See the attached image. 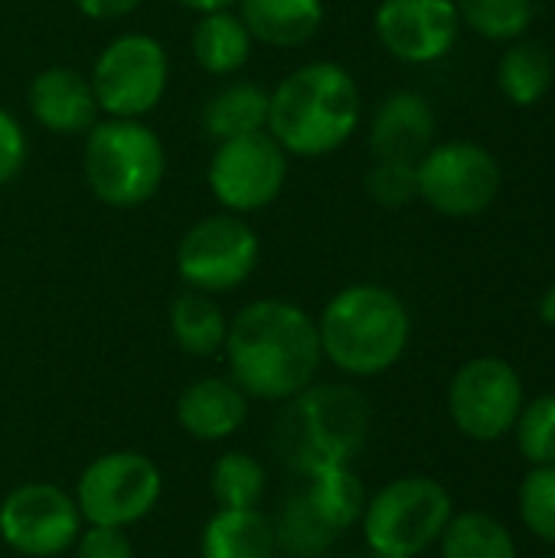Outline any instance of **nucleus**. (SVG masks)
<instances>
[{"instance_id": "4be33fe9", "label": "nucleus", "mask_w": 555, "mask_h": 558, "mask_svg": "<svg viewBox=\"0 0 555 558\" xmlns=\"http://www.w3.org/2000/svg\"><path fill=\"white\" fill-rule=\"evenodd\" d=\"M226 330H229V317L222 314V307L216 304L213 294L186 288V291H180L173 298V304H170V337L186 356L209 360V356L222 353Z\"/></svg>"}, {"instance_id": "cd10ccee", "label": "nucleus", "mask_w": 555, "mask_h": 558, "mask_svg": "<svg viewBox=\"0 0 555 558\" xmlns=\"http://www.w3.org/2000/svg\"><path fill=\"white\" fill-rule=\"evenodd\" d=\"M461 23L484 39H523L536 16V0H455Z\"/></svg>"}, {"instance_id": "393cba45", "label": "nucleus", "mask_w": 555, "mask_h": 558, "mask_svg": "<svg viewBox=\"0 0 555 558\" xmlns=\"http://www.w3.org/2000/svg\"><path fill=\"white\" fill-rule=\"evenodd\" d=\"M438 546L442 558H517V543L510 530L484 510L455 513Z\"/></svg>"}, {"instance_id": "7c9ffc66", "label": "nucleus", "mask_w": 555, "mask_h": 558, "mask_svg": "<svg viewBox=\"0 0 555 558\" xmlns=\"http://www.w3.org/2000/svg\"><path fill=\"white\" fill-rule=\"evenodd\" d=\"M363 183H366V196L383 209H406L412 199H419L415 163L406 160H376Z\"/></svg>"}, {"instance_id": "dca6fc26", "label": "nucleus", "mask_w": 555, "mask_h": 558, "mask_svg": "<svg viewBox=\"0 0 555 558\" xmlns=\"http://www.w3.org/2000/svg\"><path fill=\"white\" fill-rule=\"evenodd\" d=\"M435 144V111L412 88L389 92L370 118V150L376 160L415 163Z\"/></svg>"}, {"instance_id": "0eeeda50", "label": "nucleus", "mask_w": 555, "mask_h": 558, "mask_svg": "<svg viewBox=\"0 0 555 558\" xmlns=\"http://www.w3.org/2000/svg\"><path fill=\"white\" fill-rule=\"evenodd\" d=\"M98 111L105 118H147L167 95V46L141 29L121 33L101 46L88 72Z\"/></svg>"}, {"instance_id": "5701e85b", "label": "nucleus", "mask_w": 555, "mask_h": 558, "mask_svg": "<svg viewBox=\"0 0 555 558\" xmlns=\"http://www.w3.org/2000/svg\"><path fill=\"white\" fill-rule=\"evenodd\" d=\"M301 494L307 507L321 517V523H327L337 536L363 520V510L370 500L363 481L350 468H324L304 477Z\"/></svg>"}, {"instance_id": "9b49d317", "label": "nucleus", "mask_w": 555, "mask_h": 558, "mask_svg": "<svg viewBox=\"0 0 555 558\" xmlns=\"http://www.w3.org/2000/svg\"><path fill=\"white\" fill-rule=\"evenodd\" d=\"M288 170L291 157L281 150V144L268 131H255L216 144L206 167V183L219 209L252 216L281 196Z\"/></svg>"}, {"instance_id": "2f4dec72", "label": "nucleus", "mask_w": 555, "mask_h": 558, "mask_svg": "<svg viewBox=\"0 0 555 558\" xmlns=\"http://www.w3.org/2000/svg\"><path fill=\"white\" fill-rule=\"evenodd\" d=\"M75 558H134L128 530L118 526H85L75 539Z\"/></svg>"}, {"instance_id": "9d476101", "label": "nucleus", "mask_w": 555, "mask_h": 558, "mask_svg": "<svg viewBox=\"0 0 555 558\" xmlns=\"http://www.w3.org/2000/svg\"><path fill=\"white\" fill-rule=\"evenodd\" d=\"M160 494L164 474L147 454L108 451L82 471L72 497L88 526L128 530L157 510Z\"/></svg>"}, {"instance_id": "f3484780", "label": "nucleus", "mask_w": 555, "mask_h": 558, "mask_svg": "<svg viewBox=\"0 0 555 558\" xmlns=\"http://www.w3.org/2000/svg\"><path fill=\"white\" fill-rule=\"evenodd\" d=\"M249 396L229 376H203L177 399V425L196 441H226L249 422Z\"/></svg>"}, {"instance_id": "f704fd0d", "label": "nucleus", "mask_w": 555, "mask_h": 558, "mask_svg": "<svg viewBox=\"0 0 555 558\" xmlns=\"http://www.w3.org/2000/svg\"><path fill=\"white\" fill-rule=\"evenodd\" d=\"M180 10H190V13H213V10H229V7H236L239 0H173Z\"/></svg>"}, {"instance_id": "c9c22d12", "label": "nucleus", "mask_w": 555, "mask_h": 558, "mask_svg": "<svg viewBox=\"0 0 555 558\" xmlns=\"http://www.w3.org/2000/svg\"><path fill=\"white\" fill-rule=\"evenodd\" d=\"M540 317H543V324L555 327V284H550V291L540 301Z\"/></svg>"}, {"instance_id": "a878e982", "label": "nucleus", "mask_w": 555, "mask_h": 558, "mask_svg": "<svg viewBox=\"0 0 555 558\" xmlns=\"http://www.w3.org/2000/svg\"><path fill=\"white\" fill-rule=\"evenodd\" d=\"M265 487L268 471L249 451H226L209 471V494L219 510H258Z\"/></svg>"}, {"instance_id": "4468645a", "label": "nucleus", "mask_w": 555, "mask_h": 558, "mask_svg": "<svg viewBox=\"0 0 555 558\" xmlns=\"http://www.w3.org/2000/svg\"><path fill=\"white\" fill-rule=\"evenodd\" d=\"M373 29L393 59L432 65L455 49L461 13L455 0H379Z\"/></svg>"}, {"instance_id": "f257e3e1", "label": "nucleus", "mask_w": 555, "mask_h": 558, "mask_svg": "<svg viewBox=\"0 0 555 558\" xmlns=\"http://www.w3.org/2000/svg\"><path fill=\"white\" fill-rule=\"evenodd\" d=\"M229 379L262 402H288L317 383L324 363L317 320L285 298L249 301L226 330Z\"/></svg>"}, {"instance_id": "c85d7f7f", "label": "nucleus", "mask_w": 555, "mask_h": 558, "mask_svg": "<svg viewBox=\"0 0 555 558\" xmlns=\"http://www.w3.org/2000/svg\"><path fill=\"white\" fill-rule=\"evenodd\" d=\"M514 432H517L520 454L533 468L555 464V396H540L533 402H523Z\"/></svg>"}, {"instance_id": "aec40b11", "label": "nucleus", "mask_w": 555, "mask_h": 558, "mask_svg": "<svg viewBox=\"0 0 555 558\" xmlns=\"http://www.w3.org/2000/svg\"><path fill=\"white\" fill-rule=\"evenodd\" d=\"M200 558H278L272 517L262 510H216L203 526Z\"/></svg>"}, {"instance_id": "e433bc0d", "label": "nucleus", "mask_w": 555, "mask_h": 558, "mask_svg": "<svg viewBox=\"0 0 555 558\" xmlns=\"http://www.w3.org/2000/svg\"><path fill=\"white\" fill-rule=\"evenodd\" d=\"M350 558H389V556H379V553H373V549H366V553H360V556H350Z\"/></svg>"}, {"instance_id": "473e14b6", "label": "nucleus", "mask_w": 555, "mask_h": 558, "mask_svg": "<svg viewBox=\"0 0 555 558\" xmlns=\"http://www.w3.org/2000/svg\"><path fill=\"white\" fill-rule=\"evenodd\" d=\"M26 157H29V141H26L23 124L7 108H0V186L20 177V170L26 167Z\"/></svg>"}, {"instance_id": "20e7f679", "label": "nucleus", "mask_w": 555, "mask_h": 558, "mask_svg": "<svg viewBox=\"0 0 555 558\" xmlns=\"http://www.w3.org/2000/svg\"><path fill=\"white\" fill-rule=\"evenodd\" d=\"M275 448L288 468L311 477L324 468H350L370 435V402L343 383H311L285 402Z\"/></svg>"}, {"instance_id": "412c9836", "label": "nucleus", "mask_w": 555, "mask_h": 558, "mask_svg": "<svg viewBox=\"0 0 555 558\" xmlns=\"http://www.w3.org/2000/svg\"><path fill=\"white\" fill-rule=\"evenodd\" d=\"M206 137L229 141L239 134H255L268 128V88L258 82H229L216 88L200 114Z\"/></svg>"}, {"instance_id": "4c0bfd02", "label": "nucleus", "mask_w": 555, "mask_h": 558, "mask_svg": "<svg viewBox=\"0 0 555 558\" xmlns=\"http://www.w3.org/2000/svg\"><path fill=\"white\" fill-rule=\"evenodd\" d=\"M543 558H555V556H543Z\"/></svg>"}, {"instance_id": "6ab92c4d", "label": "nucleus", "mask_w": 555, "mask_h": 558, "mask_svg": "<svg viewBox=\"0 0 555 558\" xmlns=\"http://www.w3.org/2000/svg\"><path fill=\"white\" fill-rule=\"evenodd\" d=\"M252 49H255V39L245 29V23L236 13V7L213 10V13H200L196 23H193V29H190L193 62L206 75H213V78L239 75L249 65Z\"/></svg>"}, {"instance_id": "ddd939ff", "label": "nucleus", "mask_w": 555, "mask_h": 558, "mask_svg": "<svg viewBox=\"0 0 555 558\" xmlns=\"http://www.w3.org/2000/svg\"><path fill=\"white\" fill-rule=\"evenodd\" d=\"M82 513L72 494L33 481L13 487L0 504V539L23 558H56L69 553L82 533Z\"/></svg>"}, {"instance_id": "c756f323", "label": "nucleus", "mask_w": 555, "mask_h": 558, "mask_svg": "<svg viewBox=\"0 0 555 558\" xmlns=\"http://www.w3.org/2000/svg\"><path fill=\"white\" fill-rule=\"evenodd\" d=\"M520 520L533 536L555 546V464L533 468L520 484Z\"/></svg>"}, {"instance_id": "f03ea898", "label": "nucleus", "mask_w": 555, "mask_h": 558, "mask_svg": "<svg viewBox=\"0 0 555 558\" xmlns=\"http://www.w3.org/2000/svg\"><path fill=\"white\" fill-rule=\"evenodd\" d=\"M363 121V95L353 72L330 59L291 69L268 92V134L288 157L317 160L340 150Z\"/></svg>"}, {"instance_id": "7ed1b4c3", "label": "nucleus", "mask_w": 555, "mask_h": 558, "mask_svg": "<svg viewBox=\"0 0 555 558\" xmlns=\"http://www.w3.org/2000/svg\"><path fill=\"white\" fill-rule=\"evenodd\" d=\"M321 353L343 376L370 379L393 369L412 340V317L402 298L373 281L340 288L317 317Z\"/></svg>"}, {"instance_id": "1a4fd4ad", "label": "nucleus", "mask_w": 555, "mask_h": 558, "mask_svg": "<svg viewBox=\"0 0 555 558\" xmlns=\"http://www.w3.org/2000/svg\"><path fill=\"white\" fill-rule=\"evenodd\" d=\"M500 163L478 141L432 144L415 160L419 199L448 219H474L500 196Z\"/></svg>"}, {"instance_id": "b1692460", "label": "nucleus", "mask_w": 555, "mask_h": 558, "mask_svg": "<svg viewBox=\"0 0 555 558\" xmlns=\"http://www.w3.org/2000/svg\"><path fill=\"white\" fill-rule=\"evenodd\" d=\"M555 65L550 49L536 39H514L497 62V85L507 101L530 108L553 85Z\"/></svg>"}, {"instance_id": "bb28decb", "label": "nucleus", "mask_w": 555, "mask_h": 558, "mask_svg": "<svg viewBox=\"0 0 555 558\" xmlns=\"http://www.w3.org/2000/svg\"><path fill=\"white\" fill-rule=\"evenodd\" d=\"M272 523H275L278 556L285 558H324L337 539V533L327 523H321V517L307 507L301 490L285 500L278 520Z\"/></svg>"}, {"instance_id": "2eb2a0df", "label": "nucleus", "mask_w": 555, "mask_h": 558, "mask_svg": "<svg viewBox=\"0 0 555 558\" xmlns=\"http://www.w3.org/2000/svg\"><path fill=\"white\" fill-rule=\"evenodd\" d=\"M26 108L39 128L59 137H85L101 114L88 75L72 65L39 69L26 85Z\"/></svg>"}, {"instance_id": "39448f33", "label": "nucleus", "mask_w": 555, "mask_h": 558, "mask_svg": "<svg viewBox=\"0 0 555 558\" xmlns=\"http://www.w3.org/2000/svg\"><path fill=\"white\" fill-rule=\"evenodd\" d=\"M82 177L108 209H137L164 186L167 147L141 118H98L82 144Z\"/></svg>"}, {"instance_id": "72a5a7b5", "label": "nucleus", "mask_w": 555, "mask_h": 558, "mask_svg": "<svg viewBox=\"0 0 555 558\" xmlns=\"http://www.w3.org/2000/svg\"><path fill=\"white\" fill-rule=\"evenodd\" d=\"M144 0H72V7L95 23H111V20H124L134 10H141Z\"/></svg>"}, {"instance_id": "6e6552de", "label": "nucleus", "mask_w": 555, "mask_h": 558, "mask_svg": "<svg viewBox=\"0 0 555 558\" xmlns=\"http://www.w3.org/2000/svg\"><path fill=\"white\" fill-rule=\"evenodd\" d=\"M262 262V239L245 216L209 213L196 219L177 242V275L203 294H229L242 288Z\"/></svg>"}, {"instance_id": "f8f14e48", "label": "nucleus", "mask_w": 555, "mask_h": 558, "mask_svg": "<svg viewBox=\"0 0 555 558\" xmlns=\"http://www.w3.org/2000/svg\"><path fill=\"white\" fill-rule=\"evenodd\" d=\"M523 402L520 373L500 356L464 363L448 386V415L471 441H500L510 435Z\"/></svg>"}, {"instance_id": "423d86ee", "label": "nucleus", "mask_w": 555, "mask_h": 558, "mask_svg": "<svg viewBox=\"0 0 555 558\" xmlns=\"http://www.w3.org/2000/svg\"><path fill=\"white\" fill-rule=\"evenodd\" d=\"M455 517L451 494L432 477H399L379 487L363 510L366 549L389 558L429 553Z\"/></svg>"}, {"instance_id": "a211bd4d", "label": "nucleus", "mask_w": 555, "mask_h": 558, "mask_svg": "<svg viewBox=\"0 0 555 558\" xmlns=\"http://www.w3.org/2000/svg\"><path fill=\"white\" fill-rule=\"evenodd\" d=\"M236 13L252 39L272 49L307 46L324 26V0H239Z\"/></svg>"}]
</instances>
